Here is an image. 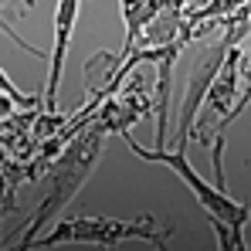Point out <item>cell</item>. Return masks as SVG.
Wrapping results in <instances>:
<instances>
[{
    "instance_id": "cell-1",
    "label": "cell",
    "mask_w": 251,
    "mask_h": 251,
    "mask_svg": "<svg viewBox=\"0 0 251 251\" xmlns=\"http://www.w3.org/2000/svg\"><path fill=\"white\" fill-rule=\"evenodd\" d=\"M105 136L109 132L92 119V123L78 126V132L72 136V143L68 139L61 143V150L54 153V163L44 173V197H41V204H38V210H34V217H31V224H27V231L21 234L17 248H31V241L38 238V231L48 227L54 217H61V210L75 201V194L85 187V180L92 176V170L99 167Z\"/></svg>"
},
{
    "instance_id": "cell-2",
    "label": "cell",
    "mask_w": 251,
    "mask_h": 251,
    "mask_svg": "<svg viewBox=\"0 0 251 251\" xmlns=\"http://www.w3.org/2000/svg\"><path fill=\"white\" fill-rule=\"evenodd\" d=\"M126 241H153L156 248H167L170 231H160L150 214L139 217H109V214H68L61 217L41 241L34 238L31 248H58V245H99V248H119Z\"/></svg>"
},
{
    "instance_id": "cell-3",
    "label": "cell",
    "mask_w": 251,
    "mask_h": 251,
    "mask_svg": "<svg viewBox=\"0 0 251 251\" xmlns=\"http://www.w3.org/2000/svg\"><path fill=\"white\" fill-rule=\"evenodd\" d=\"M126 146L139 156V160H146V163H163V167H170L180 180H183V187L197 197V204L204 207V217H221L224 224H231V231H234V238L238 241H245V224H248L251 210L248 204H241V201H234L224 187H217V183H207L197 170H194V163L187 160V153L183 150H176V153H170L167 146H143V143H136L132 139V132H123Z\"/></svg>"
},
{
    "instance_id": "cell-4",
    "label": "cell",
    "mask_w": 251,
    "mask_h": 251,
    "mask_svg": "<svg viewBox=\"0 0 251 251\" xmlns=\"http://www.w3.org/2000/svg\"><path fill=\"white\" fill-rule=\"evenodd\" d=\"M78 10H82V0H58L54 7V48H51V72H48V88H44V109L58 105V88H61L65 58H68V44L75 34Z\"/></svg>"
},
{
    "instance_id": "cell-5",
    "label": "cell",
    "mask_w": 251,
    "mask_h": 251,
    "mask_svg": "<svg viewBox=\"0 0 251 251\" xmlns=\"http://www.w3.org/2000/svg\"><path fill=\"white\" fill-rule=\"evenodd\" d=\"M248 0H204V7H197V10H187V31H190V38H197L201 31H207V27H217L224 17H231L238 7H245Z\"/></svg>"
},
{
    "instance_id": "cell-6",
    "label": "cell",
    "mask_w": 251,
    "mask_h": 251,
    "mask_svg": "<svg viewBox=\"0 0 251 251\" xmlns=\"http://www.w3.org/2000/svg\"><path fill=\"white\" fill-rule=\"evenodd\" d=\"M0 92H3V95H10V99H14V105H38V99L24 95V92H21L17 85L7 78V72H3V68H0Z\"/></svg>"
},
{
    "instance_id": "cell-7",
    "label": "cell",
    "mask_w": 251,
    "mask_h": 251,
    "mask_svg": "<svg viewBox=\"0 0 251 251\" xmlns=\"http://www.w3.org/2000/svg\"><path fill=\"white\" fill-rule=\"evenodd\" d=\"M0 31H3V34H7V38H14V41L21 44V48H24V51H27V54H31V58H44V51H38V48H34V44H27V41H21V38H17V34H14V31H10V27H3V24H0Z\"/></svg>"
}]
</instances>
